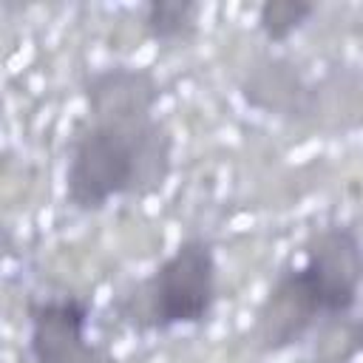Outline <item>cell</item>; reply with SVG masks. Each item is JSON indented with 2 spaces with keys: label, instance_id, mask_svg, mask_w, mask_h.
Wrapping results in <instances>:
<instances>
[{
  "label": "cell",
  "instance_id": "cell-1",
  "mask_svg": "<svg viewBox=\"0 0 363 363\" xmlns=\"http://www.w3.org/2000/svg\"><path fill=\"white\" fill-rule=\"evenodd\" d=\"M173 167V136L153 111L88 113L68 145L65 199L77 210H102L122 196L159 190Z\"/></svg>",
  "mask_w": 363,
  "mask_h": 363
},
{
  "label": "cell",
  "instance_id": "cell-7",
  "mask_svg": "<svg viewBox=\"0 0 363 363\" xmlns=\"http://www.w3.org/2000/svg\"><path fill=\"white\" fill-rule=\"evenodd\" d=\"M199 6L187 0H153L145 6V31L159 43H184L196 34Z\"/></svg>",
  "mask_w": 363,
  "mask_h": 363
},
{
  "label": "cell",
  "instance_id": "cell-3",
  "mask_svg": "<svg viewBox=\"0 0 363 363\" xmlns=\"http://www.w3.org/2000/svg\"><path fill=\"white\" fill-rule=\"evenodd\" d=\"M301 272L312 286L323 318H346L363 286V241L346 224H329L303 247Z\"/></svg>",
  "mask_w": 363,
  "mask_h": 363
},
{
  "label": "cell",
  "instance_id": "cell-5",
  "mask_svg": "<svg viewBox=\"0 0 363 363\" xmlns=\"http://www.w3.org/2000/svg\"><path fill=\"white\" fill-rule=\"evenodd\" d=\"M323 318V309L306 284L301 267L278 272L272 281L269 292L264 295L258 312H255V326L252 337L261 352H281L298 340Z\"/></svg>",
  "mask_w": 363,
  "mask_h": 363
},
{
  "label": "cell",
  "instance_id": "cell-6",
  "mask_svg": "<svg viewBox=\"0 0 363 363\" xmlns=\"http://www.w3.org/2000/svg\"><path fill=\"white\" fill-rule=\"evenodd\" d=\"M244 99L252 108L281 116H301L312 108V91L301 71L286 60H267L244 79Z\"/></svg>",
  "mask_w": 363,
  "mask_h": 363
},
{
  "label": "cell",
  "instance_id": "cell-4",
  "mask_svg": "<svg viewBox=\"0 0 363 363\" xmlns=\"http://www.w3.org/2000/svg\"><path fill=\"white\" fill-rule=\"evenodd\" d=\"M31 363H113L88 340L91 306L77 295L40 298L28 303Z\"/></svg>",
  "mask_w": 363,
  "mask_h": 363
},
{
  "label": "cell",
  "instance_id": "cell-2",
  "mask_svg": "<svg viewBox=\"0 0 363 363\" xmlns=\"http://www.w3.org/2000/svg\"><path fill=\"white\" fill-rule=\"evenodd\" d=\"M218 295V264L213 244L187 235L116 309L139 329L196 326L210 318Z\"/></svg>",
  "mask_w": 363,
  "mask_h": 363
},
{
  "label": "cell",
  "instance_id": "cell-8",
  "mask_svg": "<svg viewBox=\"0 0 363 363\" xmlns=\"http://www.w3.org/2000/svg\"><path fill=\"white\" fill-rule=\"evenodd\" d=\"M312 14L315 6L303 0H267L258 6V28L269 43H286Z\"/></svg>",
  "mask_w": 363,
  "mask_h": 363
},
{
  "label": "cell",
  "instance_id": "cell-9",
  "mask_svg": "<svg viewBox=\"0 0 363 363\" xmlns=\"http://www.w3.org/2000/svg\"><path fill=\"white\" fill-rule=\"evenodd\" d=\"M357 332H360V349H363V323H357Z\"/></svg>",
  "mask_w": 363,
  "mask_h": 363
}]
</instances>
